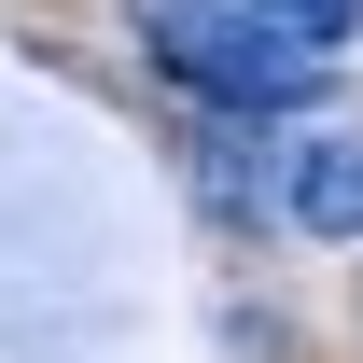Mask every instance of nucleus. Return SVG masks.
Instances as JSON below:
<instances>
[{
    "mask_svg": "<svg viewBox=\"0 0 363 363\" xmlns=\"http://www.w3.org/2000/svg\"><path fill=\"white\" fill-rule=\"evenodd\" d=\"M279 210L308 238H363V140H308V154L279 168Z\"/></svg>",
    "mask_w": 363,
    "mask_h": 363,
    "instance_id": "nucleus-2",
    "label": "nucleus"
},
{
    "mask_svg": "<svg viewBox=\"0 0 363 363\" xmlns=\"http://www.w3.org/2000/svg\"><path fill=\"white\" fill-rule=\"evenodd\" d=\"M126 28L154 43V70H182V84L224 98V112H294V98H321V56H294L252 0H126Z\"/></svg>",
    "mask_w": 363,
    "mask_h": 363,
    "instance_id": "nucleus-1",
    "label": "nucleus"
},
{
    "mask_svg": "<svg viewBox=\"0 0 363 363\" xmlns=\"http://www.w3.org/2000/svg\"><path fill=\"white\" fill-rule=\"evenodd\" d=\"M252 14H266V28H279L294 56H335V43L363 28V0H252Z\"/></svg>",
    "mask_w": 363,
    "mask_h": 363,
    "instance_id": "nucleus-3",
    "label": "nucleus"
}]
</instances>
